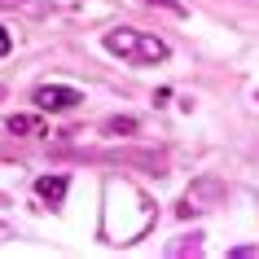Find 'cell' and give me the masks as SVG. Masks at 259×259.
I'll return each mask as SVG.
<instances>
[{"label": "cell", "instance_id": "cell-1", "mask_svg": "<svg viewBox=\"0 0 259 259\" xmlns=\"http://www.w3.org/2000/svg\"><path fill=\"white\" fill-rule=\"evenodd\" d=\"M106 49L114 57H123V62H137V66H158V62H167V40H158V35H145V31H132V27H119L106 35Z\"/></svg>", "mask_w": 259, "mask_h": 259}, {"label": "cell", "instance_id": "cell-2", "mask_svg": "<svg viewBox=\"0 0 259 259\" xmlns=\"http://www.w3.org/2000/svg\"><path fill=\"white\" fill-rule=\"evenodd\" d=\"M83 101L79 88H66V83H40L35 88V106L40 110H75Z\"/></svg>", "mask_w": 259, "mask_h": 259}, {"label": "cell", "instance_id": "cell-3", "mask_svg": "<svg viewBox=\"0 0 259 259\" xmlns=\"http://www.w3.org/2000/svg\"><path fill=\"white\" fill-rule=\"evenodd\" d=\"M66 185H70L66 176H40V180H35V193H40L49 206H62V198H66Z\"/></svg>", "mask_w": 259, "mask_h": 259}, {"label": "cell", "instance_id": "cell-4", "mask_svg": "<svg viewBox=\"0 0 259 259\" xmlns=\"http://www.w3.org/2000/svg\"><path fill=\"white\" fill-rule=\"evenodd\" d=\"M14 137H40L44 132V123L35 119V114H9V123H5Z\"/></svg>", "mask_w": 259, "mask_h": 259}, {"label": "cell", "instance_id": "cell-5", "mask_svg": "<svg viewBox=\"0 0 259 259\" xmlns=\"http://www.w3.org/2000/svg\"><path fill=\"white\" fill-rule=\"evenodd\" d=\"M137 127V119L132 114H123V119H110V132H132Z\"/></svg>", "mask_w": 259, "mask_h": 259}, {"label": "cell", "instance_id": "cell-6", "mask_svg": "<svg viewBox=\"0 0 259 259\" xmlns=\"http://www.w3.org/2000/svg\"><path fill=\"white\" fill-rule=\"evenodd\" d=\"M9 49H14V31H9V27H0V57L9 53Z\"/></svg>", "mask_w": 259, "mask_h": 259}, {"label": "cell", "instance_id": "cell-7", "mask_svg": "<svg viewBox=\"0 0 259 259\" xmlns=\"http://www.w3.org/2000/svg\"><path fill=\"white\" fill-rule=\"evenodd\" d=\"M145 5H150V0H145ZM154 5H167V9H176V0H154Z\"/></svg>", "mask_w": 259, "mask_h": 259}]
</instances>
